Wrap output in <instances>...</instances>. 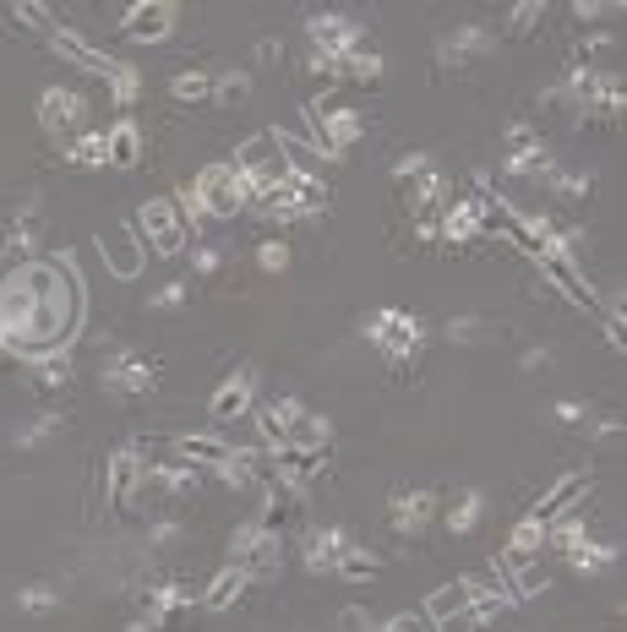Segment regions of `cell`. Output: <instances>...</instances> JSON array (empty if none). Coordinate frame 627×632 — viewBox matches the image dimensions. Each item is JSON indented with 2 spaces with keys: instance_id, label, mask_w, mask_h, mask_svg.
<instances>
[{
  "instance_id": "cell-1",
  "label": "cell",
  "mask_w": 627,
  "mask_h": 632,
  "mask_svg": "<svg viewBox=\"0 0 627 632\" xmlns=\"http://www.w3.org/2000/svg\"><path fill=\"white\" fill-rule=\"evenodd\" d=\"M82 321V284L60 262H16L0 284V343L11 360L60 354Z\"/></svg>"
},
{
  "instance_id": "cell-2",
  "label": "cell",
  "mask_w": 627,
  "mask_h": 632,
  "mask_svg": "<svg viewBox=\"0 0 627 632\" xmlns=\"http://www.w3.org/2000/svg\"><path fill=\"white\" fill-rule=\"evenodd\" d=\"M186 202H191V218H235L240 207H246V196H240V174H235V163H202V174H197V185L186 191Z\"/></svg>"
},
{
  "instance_id": "cell-3",
  "label": "cell",
  "mask_w": 627,
  "mask_h": 632,
  "mask_svg": "<svg viewBox=\"0 0 627 632\" xmlns=\"http://www.w3.org/2000/svg\"><path fill=\"white\" fill-rule=\"evenodd\" d=\"M306 115L316 121V126H312V132H316L312 143H316V154L327 158V163L349 154V148L360 143V132H366V126H360V115H355V110H349L338 93H327V99H312V110H306Z\"/></svg>"
},
{
  "instance_id": "cell-4",
  "label": "cell",
  "mask_w": 627,
  "mask_h": 632,
  "mask_svg": "<svg viewBox=\"0 0 627 632\" xmlns=\"http://www.w3.org/2000/svg\"><path fill=\"white\" fill-rule=\"evenodd\" d=\"M158 376H164V365L143 349H115L104 360V387L115 398H148V393H158Z\"/></svg>"
},
{
  "instance_id": "cell-5",
  "label": "cell",
  "mask_w": 627,
  "mask_h": 632,
  "mask_svg": "<svg viewBox=\"0 0 627 632\" xmlns=\"http://www.w3.org/2000/svg\"><path fill=\"white\" fill-rule=\"evenodd\" d=\"M137 229H143V240L154 246L158 257H180V246H186V207L175 196H148L137 207Z\"/></svg>"
},
{
  "instance_id": "cell-6",
  "label": "cell",
  "mask_w": 627,
  "mask_h": 632,
  "mask_svg": "<svg viewBox=\"0 0 627 632\" xmlns=\"http://www.w3.org/2000/svg\"><path fill=\"white\" fill-rule=\"evenodd\" d=\"M366 332L377 338V349H382L393 365H410V360L421 354V321L410 312H399V306H382V312L366 321Z\"/></svg>"
},
{
  "instance_id": "cell-7",
  "label": "cell",
  "mask_w": 627,
  "mask_h": 632,
  "mask_svg": "<svg viewBox=\"0 0 627 632\" xmlns=\"http://www.w3.org/2000/svg\"><path fill=\"white\" fill-rule=\"evenodd\" d=\"M349 49H360V22L349 11H312V55L344 60Z\"/></svg>"
},
{
  "instance_id": "cell-8",
  "label": "cell",
  "mask_w": 627,
  "mask_h": 632,
  "mask_svg": "<svg viewBox=\"0 0 627 632\" xmlns=\"http://www.w3.org/2000/svg\"><path fill=\"white\" fill-rule=\"evenodd\" d=\"M535 262H540V273H546V284H551V290H562L579 312L601 316V295H595V290H590V279L573 268V257H562V251H540Z\"/></svg>"
},
{
  "instance_id": "cell-9",
  "label": "cell",
  "mask_w": 627,
  "mask_h": 632,
  "mask_svg": "<svg viewBox=\"0 0 627 632\" xmlns=\"http://www.w3.org/2000/svg\"><path fill=\"white\" fill-rule=\"evenodd\" d=\"M169 27H175V5L169 0H132L121 11V33L137 38V44H164Z\"/></svg>"
},
{
  "instance_id": "cell-10",
  "label": "cell",
  "mask_w": 627,
  "mask_h": 632,
  "mask_svg": "<svg viewBox=\"0 0 627 632\" xmlns=\"http://www.w3.org/2000/svg\"><path fill=\"white\" fill-rule=\"evenodd\" d=\"M590 485H595L590 474H562V479H557V485H551V490L535 501V512H529V518H535L540 529H546V523H557V518H573V512L584 507Z\"/></svg>"
},
{
  "instance_id": "cell-11",
  "label": "cell",
  "mask_w": 627,
  "mask_h": 632,
  "mask_svg": "<svg viewBox=\"0 0 627 632\" xmlns=\"http://www.w3.org/2000/svg\"><path fill=\"white\" fill-rule=\"evenodd\" d=\"M432 518H437V496H432V490H399V496L388 501V529L404 534V540L426 534Z\"/></svg>"
},
{
  "instance_id": "cell-12",
  "label": "cell",
  "mask_w": 627,
  "mask_h": 632,
  "mask_svg": "<svg viewBox=\"0 0 627 632\" xmlns=\"http://www.w3.org/2000/svg\"><path fill=\"white\" fill-rule=\"evenodd\" d=\"M38 121H44V132L66 148V143L82 132V126H77V121H82V99H71L66 88H49V93L38 99Z\"/></svg>"
},
{
  "instance_id": "cell-13",
  "label": "cell",
  "mask_w": 627,
  "mask_h": 632,
  "mask_svg": "<svg viewBox=\"0 0 627 632\" xmlns=\"http://www.w3.org/2000/svg\"><path fill=\"white\" fill-rule=\"evenodd\" d=\"M38 235H44V218H38V207L27 202V207H16V213L0 224V251H5V257H27V262H33Z\"/></svg>"
},
{
  "instance_id": "cell-14",
  "label": "cell",
  "mask_w": 627,
  "mask_h": 632,
  "mask_svg": "<svg viewBox=\"0 0 627 632\" xmlns=\"http://www.w3.org/2000/svg\"><path fill=\"white\" fill-rule=\"evenodd\" d=\"M143 479H148V470H143V459H137L132 448L110 453V496H115L121 507H137V501H143Z\"/></svg>"
},
{
  "instance_id": "cell-15",
  "label": "cell",
  "mask_w": 627,
  "mask_h": 632,
  "mask_svg": "<svg viewBox=\"0 0 627 632\" xmlns=\"http://www.w3.org/2000/svg\"><path fill=\"white\" fill-rule=\"evenodd\" d=\"M251 393H257V376H251V371H229V376L219 382V393L208 398V415H213V420H235V415H246Z\"/></svg>"
},
{
  "instance_id": "cell-16",
  "label": "cell",
  "mask_w": 627,
  "mask_h": 632,
  "mask_svg": "<svg viewBox=\"0 0 627 632\" xmlns=\"http://www.w3.org/2000/svg\"><path fill=\"white\" fill-rule=\"evenodd\" d=\"M301 507H306V490H295V485H284V479H268V501H262V523H257V529L279 534Z\"/></svg>"
},
{
  "instance_id": "cell-17",
  "label": "cell",
  "mask_w": 627,
  "mask_h": 632,
  "mask_svg": "<svg viewBox=\"0 0 627 632\" xmlns=\"http://www.w3.org/2000/svg\"><path fill=\"white\" fill-rule=\"evenodd\" d=\"M175 453H180V464H191V470H224L235 448H229L224 437H175Z\"/></svg>"
},
{
  "instance_id": "cell-18",
  "label": "cell",
  "mask_w": 627,
  "mask_h": 632,
  "mask_svg": "<svg viewBox=\"0 0 627 632\" xmlns=\"http://www.w3.org/2000/svg\"><path fill=\"white\" fill-rule=\"evenodd\" d=\"M104 163H115V169H137L143 163V132H137V121H115L104 132Z\"/></svg>"
},
{
  "instance_id": "cell-19",
  "label": "cell",
  "mask_w": 627,
  "mask_h": 632,
  "mask_svg": "<svg viewBox=\"0 0 627 632\" xmlns=\"http://www.w3.org/2000/svg\"><path fill=\"white\" fill-rule=\"evenodd\" d=\"M344 551H349V534H344V529H312V534H306V567H312V573H333Z\"/></svg>"
},
{
  "instance_id": "cell-20",
  "label": "cell",
  "mask_w": 627,
  "mask_h": 632,
  "mask_svg": "<svg viewBox=\"0 0 627 632\" xmlns=\"http://www.w3.org/2000/svg\"><path fill=\"white\" fill-rule=\"evenodd\" d=\"M246 589H251V584H246V573H240V567L229 562V567H224V573H219V578H213V584L202 589V600H197V606L219 617V611H229V606H235V600H240Z\"/></svg>"
},
{
  "instance_id": "cell-21",
  "label": "cell",
  "mask_w": 627,
  "mask_h": 632,
  "mask_svg": "<svg viewBox=\"0 0 627 632\" xmlns=\"http://www.w3.org/2000/svg\"><path fill=\"white\" fill-rule=\"evenodd\" d=\"M485 49H491V33H485V27H459V33L443 38V66H470Z\"/></svg>"
},
{
  "instance_id": "cell-22",
  "label": "cell",
  "mask_w": 627,
  "mask_h": 632,
  "mask_svg": "<svg viewBox=\"0 0 627 632\" xmlns=\"http://www.w3.org/2000/svg\"><path fill=\"white\" fill-rule=\"evenodd\" d=\"M99 251H104V262H110L121 279H137V273H143V257H137V246H132L126 229H115V235L104 229V235H99Z\"/></svg>"
},
{
  "instance_id": "cell-23",
  "label": "cell",
  "mask_w": 627,
  "mask_h": 632,
  "mask_svg": "<svg viewBox=\"0 0 627 632\" xmlns=\"http://www.w3.org/2000/svg\"><path fill=\"white\" fill-rule=\"evenodd\" d=\"M333 77H338V82H377V77H382V55H371V49L360 44V49H349L344 60H333Z\"/></svg>"
},
{
  "instance_id": "cell-24",
  "label": "cell",
  "mask_w": 627,
  "mask_h": 632,
  "mask_svg": "<svg viewBox=\"0 0 627 632\" xmlns=\"http://www.w3.org/2000/svg\"><path fill=\"white\" fill-rule=\"evenodd\" d=\"M27 371H33V387H38L44 398H55V393L71 382V360H66V354H44V360H27Z\"/></svg>"
},
{
  "instance_id": "cell-25",
  "label": "cell",
  "mask_w": 627,
  "mask_h": 632,
  "mask_svg": "<svg viewBox=\"0 0 627 632\" xmlns=\"http://www.w3.org/2000/svg\"><path fill=\"white\" fill-rule=\"evenodd\" d=\"M338 578H349V584H371L377 573H382V556L377 551H360V545H349L344 556H338V567H333Z\"/></svg>"
},
{
  "instance_id": "cell-26",
  "label": "cell",
  "mask_w": 627,
  "mask_h": 632,
  "mask_svg": "<svg viewBox=\"0 0 627 632\" xmlns=\"http://www.w3.org/2000/svg\"><path fill=\"white\" fill-rule=\"evenodd\" d=\"M169 99L175 104H213V77L208 71H180L169 82Z\"/></svg>"
},
{
  "instance_id": "cell-27",
  "label": "cell",
  "mask_w": 627,
  "mask_h": 632,
  "mask_svg": "<svg viewBox=\"0 0 627 632\" xmlns=\"http://www.w3.org/2000/svg\"><path fill=\"white\" fill-rule=\"evenodd\" d=\"M443 523H448V534H474V523H480V490L454 496L448 512H443Z\"/></svg>"
},
{
  "instance_id": "cell-28",
  "label": "cell",
  "mask_w": 627,
  "mask_h": 632,
  "mask_svg": "<svg viewBox=\"0 0 627 632\" xmlns=\"http://www.w3.org/2000/svg\"><path fill=\"white\" fill-rule=\"evenodd\" d=\"M60 154L71 158L77 169H104V137H99V132H77Z\"/></svg>"
},
{
  "instance_id": "cell-29",
  "label": "cell",
  "mask_w": 627,
  "mask_h": 632,
  "mask_svg": "<svg viewBox=\"0 0 627 632\" xmlns=\"http://www.w3.org/2000/svg\"><path fill=\"white\" fill-rule=\"evenodd\" d=\"M104 82H110V93H115V104H121V110L143 93V77H137V66H126V60H115V71H110Z\"/></svg>"
},
{
  "instance_id": "cell-30",
  "label": "cell",
  "mask_w": 627,
  "mask_h": 632,
  "mask_svg": "<svg viewBox=\"0 0 627 632\" xmlns=\"http://www.w3.org/2000/svg\"><path fill=\"white\" fill-rule=\"evenodd\" d=\"M470 606V578L464 584H448V589H437V600H432V617L437 622H448V617H459Z\"/></svg>"
},
{
  "instance_id": "cell-31",
  "label": "cell",
  "mask_w": 627,
  "mask_h": 632,
  "mask_svg": "<svg viewBox=\"0 0 627 632\" xmlns=\"http://www.w3.org/2000/svg\"><path fill=\"white\" fill-rule=\"evenodd\" d=\"M251 93V77L246 71H224V77H213V104H240Z\"/></svg>"
},
{
  "instance_id": "cell-32",
  "label": "cell",
  "mask_w": 627,
  "mask_h": 632,
  "mask_svg": "<svg viewBox=\"0 0 627 632\" xmlns=\"http://www.w3.org/2000/svg\"><path fill=\"white\" fill-rule=\"evenodd\" d=\"M16 606H22L27 617H49V611L60 606V595H55L49 584H33V589H22V595H16Z\"/></svg>"
},
{
  "instance_id": "cell-33",
  "label": "cell",
  "mask_w": 627,
  "mask_h": 632,
  "mask_svg": "<svg viewBox=\"0 0 627 632\" xmlns=\"http://www.w3.org/2000/svg\"><path fill=\"white\" fill-rule=\"evenodd\" d=\"M540 16H546V5H540V0H524V5H513V11H507V33H529Z\"/></svg>"
},
{
  "instance_id": "cell-34",
  "label": "cell",
  "mask_w": 627,
  "mask_h": 632,
  "mask_svg": "<svg viewBox=\"0 0 627 632\" xmlns=\"http://www.w3.org/2000/svg\"><path fill=\"white\" fill-rule=\"evenodd\" d=\"M257 262H262V273H284V268H290V246H284V240H262Z\"/></svg>"
},
{
  "instance_id": "cell-35",
  "label": "cell",
  "mask_w": 627,
  "mask_h": 632,
  "mask_svg": "<svg viewBox=\"0 0 627 632\" xmlns=\"http://www.w3.org/2000/svg\"><path fill=\"white\" fill-rule=\"evenodd\" d=\"M55 431H60V415H38L33 431H22V448H38V442H49Z\"/></svg>"
},
{
  "instance_id": "cell-36",
  "label": "cell",
  "mask_w": 627,
  "mask_h": 632,
  "mask_svg": "<svg viewBox=\"0 0 627 632\" xmlns=\"http://www.w3.org/2000/svg\"><path fill=\"white\" fill-rule=\"evenodd\" d=\"M191 268H197V273H219V268H224L219 246H197V251H191Z\"/></svg>"
},
{
  "instance_id": "cell-37",
  "label": "cell",
  "mask_w": 627,
  "mask_h": 632,
  "mask_svg": "<svg viewBox=\"0 0 627 632\" xmlns=\"http://www.w3.org/2000/svg\"><path fill=\"white\" fill-rule=\"evenodd\" d=\"M154 306H164V312H180L186 306V284H164L154 295Z\"/></svg>"
},
{
  "instance_id": "cell-38",
  "label": "cell",
  "mask_w": 627,
  "mask_h": 632,
  "mask_svg": "<svg viewBox=\"0 0 627 632\" xmlns=\"http://www.w3.org/2000/svg\"><path fill=\"white\" fill-rule=\"evenodd\" d=\"M557 420H562V426H579V420H590V409H584V404H557Z\"/></svg>"
},
{
  "instance_id": "cell-39",
  "label": "cell",
  "mask_w": 627,
  "mask_h": 632,
  "mask_svg": "<svg viewBox=\"0 0 627 632\" xmlns=\"http://www.w3.org/2000/svg\"><path fill=\"white\" fill-rule=\"evenodd\" d=\"M175 540H180V523H169V518L154 523V545H175Z\"/></svg>"
},
{
  "instance_id": "cell-40",
  "label": "cell",
  "mask_w": 627,
  "mask_h": 632,
  "mask_svg": "<svg viewBox=\"0 0 627 632\" xmlns=\"http://www.w3.org/2000/svg\"><path fill=\"white\" fill-rule=\"evenodd\" d=\"M388 632H432V628H426L421 617H393V622H388Z\"/></svg>"
}]
</instances>
